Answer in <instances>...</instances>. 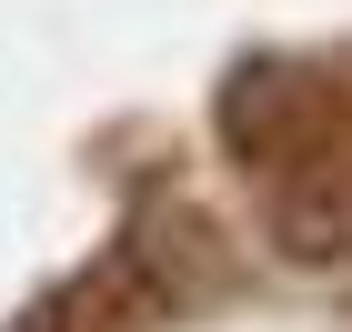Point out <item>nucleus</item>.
<instances>
[{"mask_svg":"<svg viewBox=\"0 0 352 332\" xmlns=\"http://www.w3.org/2000/svg\"><path fill=\"white\" fill-rule=\"evenodd\" d=\"M302 121H312V91L292 81V71H272V60H252L242 81L221 91V141L242 151L252 171H282L302 151Z\"/></svg>","mask_w":352,"mask_h":332,"instance_id":"f257e3e1","label":"nucleus"},{"mask_svg":"<svg viewBox=\"0 0 352 332\" xmlns=\"http://www.w3.org/2000/svg\"><path fill=\"white\" fill-rule=\"evenodd\" d=\"M282 252L292 262H352V181H302L282 201Z\"/></svg>","mask_w":352,"mask_h":332,"instance_id":"f03ea898","label":"nucleus"}]
</instances>
